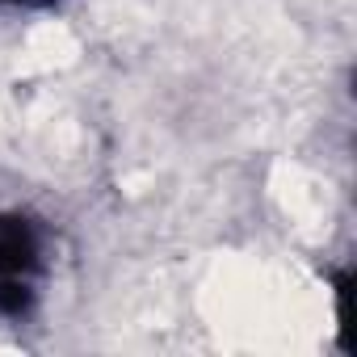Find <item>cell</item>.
Returning <instances> with one entry per match:
<instances>
[{
    "label": "cell",
    "mask_w": 357,
    "mask_h": 357,
    "mask_svg": "<svg viewBox=\"0 0 357 357\" xmlns=\"http://www.w3.org/2000/svg\"><path fill=\"white\" fill-rule=\"evenodd\" d=\"M51 227L30 211H0V319H26L51 278Z\"/></svg>",
    "instance_id": "cell-1"
},
{
    "label": "cell",
    "mask_w": 357,
    "mask_h": 357,
    "mask_svg": "<svg viewBox=\"0 0 357 357\" xmlns=\"http://www.w3.org/2000/svg\"><path fill=\"white\" fill-rule=\"evenodd\" d=\"M5 9H47V5H55V0H0Z\"/></svg>",
    "instance_id": "cell-2"
}]
</instances>
